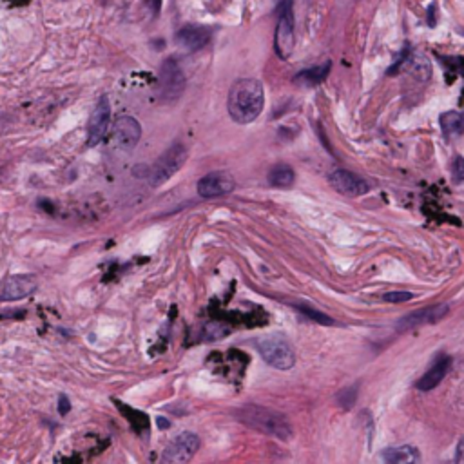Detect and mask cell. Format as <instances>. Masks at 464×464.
<instances>
[{
    "instance_id": "obj_9",
    "label": "cell",
    "mask_w": 464,
    "mask_h": 464,
    "mask_svg": "<svg viewBox=\"0 0 464 464\" xmlns=\"http://www.w3.org/2000/svg\"><path fill=\"white\" fill-rule=\"evenodd\" d=\"M109 124H111V104L107 96H102L100 100L96 102L95 109L89 116V124H87V147L98 146L107 131H109Z\"/></svg>"
},
{
    "instance_id": "obj_19",
    "label": "cell",
    "mask_w": 464,
    "mask_h": 464,
    "mask_svg": "<svg viewBox=\"0 0 464 464\" xmlns=\"http://www.w3.org/2000/svg\"><path fill=\"white\" fill-rule=\"evenodd\" d=\"M441 129L448 138H455L463 135V116L457 111L443 113L439 118Z\"/></svg>"
},
{
    "instance_id": "obj_1",
    "label": "cell",
    "mask_w": 464,
    "mask_h": 464,
    "mask_svg": "<svg viewBox=\"0 0 464 464\" xmlns=\"http://www.w3.org/2000/svg\"><path fill=\"white\" fill-rule=\"evenodd\" d=\"M265 106V91L262 82L256 78H242L234 82L229 91L227 109L229 115L237 124H251L262 115Z\"/></svg>"
},
{
    "instance_id": "obj_4",
    "label": "cell",
    "mask_w": 464,
    "mask_h": 464,
    "mask_svg": "<svg viewBox=\"0 0 464 464\" xmlns=\"http://www.w3.org/2000/svg\"><path fill=\"white\" fill-rule=\"evenodd\" d=\"M187 156H189V151L183 143H172L162 156L158 158L156 163L151 167V171L147 176L151 178V185L158 187L163 185L165 182H169L174 174H176L187 162Z\"/></svg>"
},
{
    "instance_id": "obj_15",
    "label": "cell",
    "mask_w": 464,
    "mask_h": 464,
    "mask_svg": "<svg viewBox=\"0 0 464 464\" xmlns=\"http://www.w3.org/2000/svg\"><path fill=\"white\" fill-rule=\"evenodd\" d=\"M450 369H452V358H448V356H441V358L430 367L428 372L419 379L415 386H417V390H421V392H430V390H434L435 386H439L441 381L446 378V373L450 372Z\"/></svg>"
},
{
    "instance_id": "obj_21",
    "label": "cell",
    "mask_w": 464,
    "mask_h": 464,
    "mask_svg": "<svg viewBox=\"0 0 464 464\" xmlns=\"http://www.w3.org/2000/svg\"><path fill=\"white\" fill-rule=\"evenodd\" d=\"M358 399V384L353 386H348V388L341 390L338 394V403L343 406V408H352L353 403Z\"/></svg>"
},
{
    "instance_id": "obj_20",
    "label": "cell",
    "mask_w": 464,
    "mask_h": 464,
    "mask_svg": "<svg viewBox=\"0 0 464 464\" xmlns=\"http://www.w3.org/2000/svg\"><path fill=\"white\" fill-rule=\"evenodd\" d=\"M294 307L298 308V310L303 314V316H307L308 319H312V321H316V323L334 325V319L328 318L327 314L318 312V310H314V308H310V307H303V305H294Z\"/></svg>"
},
{
    "instance_id": "obj_17",
    "label": "cell",
    "mask_w": 464,
    "mask_h": 464,
    "mask_svg": "<svg viewBox=\"0 0 464 464\" xmlns=\"http://www.w3.org/2000/svg\"><path fill=\"white\" fill-rule=\"evenodd\" d=\"M330 66H332L330 62H325V64H321V66H314V67H308V69L299 71L298 75L294 76V82L305 87L319 86V84L327 78L328 73H330Z\"/></svg>"
},
{
    "instance_id": "obj_23",
    "label": "cell",
    "mask_w": 464,
    "mask_h": 464,
    "mask_svg": "<svg viewBox=\"0 0 464 464\" xmlns=\"http://www.w3.org/2000/svg\"><path fill=\"white\" fill-rule=\"evenodd\" d=\"M452 171H454V180L457 183L463 182L464 178V165H463V158L455 156L454 163H452Z\"/></svg>"
},
{
    "instance_id": "obj_14",
    "label": "cell",
    "mask_w": 464,
    "mask_h": 464,
    "mask_svg": "<svg viewBox=\"0 0 464 464\" xmlns=\"http://www.w3.org/2000/svg\"><path fill=\"white\" fill-rule=\"evenodd\" d=\"M211 40V30L205 25H183L182 30L174 35V42L180 49L187 51V53H194L205 47Z\"/></svg>"
},
{
    "instance_id": "obj_7",
    "label": "cell",
    "mask_w": 464,
    "mask_h": 464,
    "mask_svg": "<svg viewBox=\"0 0 464 464\" xmlns=\"http://www.w3.org/2000/svg\"><path fill=\"white\" fill-rule=\"evenodd\" d=\"M141 137V126L137 118L129 115H120L115 120L111 131V146L116 151H132Z\"/></svg>"
},
{
    "instance_id": "obj_26",
    "label": "cell",
    "mask_w": 464,
    "mask_h": 464,
    "mask_svg": "<svg viewBox=\"0 0 464 464\" xmlns=\"http://www.w3.org/2000/svg\"><path fill=\"white\" fill-rule=\"evenodd\" d=\"M30 0H8V4L11 5V8H16V5H22V4H27Z\"/></svg>"
},
{
    "instance_id": "obj_10",
    "label": "cell",
    "mask_w": 464,
    "mask_h": 464,
    "mask_svg": "<svg viewBox=\"0 0 464 464\" xmlns=\"http://www.w3.org/2000/svg\"><path fill=\"white\" fill-rule=\"evenodd\" d=\"M450 312V305L446 303H437V305H430L426 308H421V310H415V312L404 316L403 319H399L397 330L399 332H404V330H414L417 327H423V325H432L437 323L441 319Z\"/></svg>"
},
{
    "instance_id": "obj_16",
    "label": "cell",
    "mask_w": 464,
    "mask_h": 464,
    "mask_svg": "<svg viewBox=\"0 0 464 464\" xmlns=\"http://www.w3.org/2000/svg\"><path fill=\"white\" fill-rule=\"evenodd\" d=\"M383 461L388 464H414L421 463V454L412 444H403L395 448H386L383 452Z\"/></svg>"
},
{
    "instance_id": "obj_2",
    "label": "cell",
    "mask_w": 464,
    "mask_h": 464,
    "mask_svg": "<svg viewBox=\"0 0 464 464\" xmlns=\"http://www.w3.org/2000/svg\"><path fill=\"white\" fill-rule=\"evenodd\" d=\"M236 419L248 428L256 430L259 434L270 435L276 439L288 441L292 437V426L283 414L259 404H243L234 412Z\"/></svg>"
},
{
    "instance_id": "obj_18",
    "label": "cell",
    "mask_w": 464,
    "mask_h": 464,
    "mask_svg": "<svg viewBox=\"0 0 464 464\" xmlns=\"http://www.w3.org/2000/svg\"><path fill=\"white\" fill-rule=\"evenodd\" d=\"M294 180H296L294 169L287 163H278L268 172V183L272 187H278V189H287V187L292 185Z\"/></svg>"
},
{
    "instance_id": "obj_24",
    "label": "cell",
    "mask_w": 464,
    "mask_h": 464,
    "mask_svg": "<svg viewBox=\"0 0 464 464\" xmlns=\"http://www.w3.org/2000/svg\"><path fill=\"white\" fill-rule=\"evenodd\" d=\"M69 410H71L69 399H67L66 395H60V397H58V412H60L62 415H66L69 414Z\"/></svg>"
},
{
    "instance_id": "obj_11",
    "label": "cell",
    "mask_w": 464,
    "mask_h": 464,
    "mask_svg": "<svg viewBox=\"0 0 464 464\" xmlns=\"http://www.w3.org/2000/svg\"><path fill=\"white\" fill-rule=\"evenodd\" d=\"M328 183L343 196L358 198L369 192V183L363 178L345 169H336L328 174Z\"/></svg>"
},
{
    "instance_id": "obj_3",
    "label": "cell",
    "mask_w": 464,
    "mask_h": 464,
    "mask_svg": "<svg viewBox=\"0 0 464 464\" xmlns=\"http://www.w3.org/2000/svg\"><path fill=\"white\" fill-rule=\"evenodd\" d=\"M257 350L265 359V363L278 370H290L296 363V353L292 345L281 334H272L257 341Z\"/></svg>"
},
{
    "instance_id": "obj_5",
    "label": "cell",
    "mask_w": 464,
    "mask_h": 464,
    "mask_svg": "<svg viewBox=\"0 0 464 464\" xmlns=\"http://www.w3.org/2000/svg\"><path fill=\"white\" fill-rule=\"evenodd\" d=\"M274 49L281 60H287L294 49V13L292 0H279L278 25L274 35Z\"/></svg>"
},
{
    "instance_id": "obj_12",
    "label": "cell",
    "mask_w": 464,
    "mask_h": 464,
    "mask_svg": "<svg viewBox=\"0 0 464 464\" xmlns=\"http://www.w3.org/2000/svg\"><path fill=\"white\" fill-rule=\"evenodd\" d=\"M38 283L33 276L27 274H16V276H10L4 281L0 283V301H19L35 292Z\"/></svg>"
},
{
    "instance_id": "obj_22",
    "label": "cell",
    "mask_w": 464,
    "mask_h": 464,
    "mask_svg": "<svg viewBox=\"0 0 464 464\" xmlns=\"http://www.w3.org/2000/svg\"><path fill=\"white\" fill-rule=\"evenodd\" d=\"M414 298V294L410 292H403V290H394V292H386L383 296V299L386 303H404L410 301V299Z\"/></svg>"
},
{
    "instance_id": "obj_13",
    "label": "cell",
    "mask_w": 464,
    "mask_h": 464,
    "mask_svg": "<svg viewBox=\"0 0 464 464\" xmlns=\"http://www.w3.org/2000/svg\"><path fill=\"white\" fill-rule=\"evenodd\" d=\"M234 187H236V182L229 172H209L207 176H203L198 182V194L205 200H211V198L225 196V194L234 191Z\"/></svg>"
},
{
    "instance_id": "obj_6",
    "label": "cell",
    "mask_w": 464,
    "mask_h": 464,
    "mask_svg": "<svg viewBox=\"0 0 464 464\" xmlns=\"http://www.w3.org/2000/svg\"><path fill=\"white\" fill-rule=\"evenodd\" d=\"M185 89V75L174 58H167L158 75V93L165 102H176Z\"/></svg>"
},
{
    "instance_id": "obj_8",
    "label": "cell",
    "mask_w": 464,
    "mask_h": 464,
    "mask_svg": "<svg viewBox=\"0 0 464 464\" xmlns=\"http://www.w3.org/2000/svg\"><path fill=\"white\" fill-rule=\"evenodd\" d=\"M198 448H200V437L192 432H182L167 444L162 454V461L171 464L189 463L196 455Z\"/></svg>"
},
{
    "instance_id": "obj_25",
    "label": "cell",
    "mask_w": 464,
    "mask_h": 464,
    "mask_svg": "<svg viewBox=\"0 0 464 464\" xmlns=\"http://www.w3.org/2000/svg\"><path fill=\"white\" fill-rule=\"evenodd\" d=\"M146 5L151 10V13L154 16L160 13V8H162V0H146Z\"/></svg>"
}]
</instances>
